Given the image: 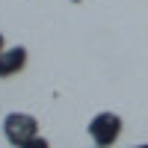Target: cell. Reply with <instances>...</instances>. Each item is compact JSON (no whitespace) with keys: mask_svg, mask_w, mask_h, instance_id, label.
Here are the masks:
<instances>
[{"mask_svg":"<svg viewBox=\"0 0 148 148\" xmlns=\"http://www.w3.org/2000/svg\"><path fill=\"white\" fill-rule=\"evenodd\" d=\"M6 51V42H3V33H0V53Z\"/></svg>","mask_w":148,"mask_h":148,"instance_id":"5b68a950","label":"cell"},{"mask_svg":"<svg viewBox=\"0 0 148 148\" xmlns=\"http://www.w3.org/2000/svg\"><path fill=\"white\" fill-rule=\"evenodd\" d=\"M130 148H148V142H142V145H130Z\"/></svg>","mask_w":148,"mask_h":148,"instance_id":"8992f818","label":"cell"},{"mask_svg":"<svg viewBox=\"0 0 148 148\" xmlns=\"http://www.w3.org/2000/svg\"><path fill=\"white\" fill-rule=\"evenodd\" d=\"M92 148H101V145H92Z\"/></svg>","mask_w":148,"mask_h":148,"instance_id":"52a82bcc","label":"cell"},{"mask_svg":"<svg viewBox=\"0 0 148 148\" xmlns=\"http://www.w3.org/2000/svg\"><path fill=\"white\" fill-rule=\"evenodd\" d=\"M3 136H6L9 145H15V148L27 145L30 139L39 136V119L30 116V113H9L3 119Z\"/></svg>","mask_w":148,"mask_h":148,"instance_id":"6da1fadb","label":"cell"},{"mask_svg":"<svg viewBox=\"0 0 148 148\" xmlns=\"http://www.w3.org/2000/svg\"><path fill=\"white\" fill-rule=\"evenodd\" d=\"M27 65V47L15 45V47H6L0 53V77H15L18 71H24Z\"/></svg>","mask_w":148,"mask_h":148,"instance_id":"3957f363","label":"cell"},{"mask_svg":"<svg viewBox=\"0 0 148 148\" xmlns=\"http://www.w3.org/2000/svg\"><path fill=\"white\" fill-rule=\"evenodd\" d=\"M89 139L101 148H110L119 136H121V116L119 113H98L89 121Z\"/></svg>","mask_w":148,"mask_h":148,"instance_id":"7a4b0ae2","label":"cell"},{"mask_svg":"<svg viewBox=\"0 0 148 148\" xmlns=\"http://www.w3.org/2000/svg\"><path fill=\"white\" fill-rule=\"evenodd\" d=\"M21 148H51V142H47L45 136H36V139H30L27 145H21Z\"/></svg>","mask_w":148,"mask_h":148,"instance_id":"277c9868","label":"cell"}]
</instances>
